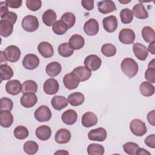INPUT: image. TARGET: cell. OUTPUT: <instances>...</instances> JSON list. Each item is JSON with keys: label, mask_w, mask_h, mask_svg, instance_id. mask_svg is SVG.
Returning <instances> with one entry per match:
<instances>
[{"label": "cell", "mask_w": 155, "mask_h": 155, "mask_svg": "<svg viewBox=\"0 0 155 155\" xmlns=\"http://www.w3.org/2000/svg\"><path fill=\"white\" fill-rule=\"evenodd\" d=\"M68 30V28L67 25L61 19L57 21L52 27L53 31L58 35H62L65 34Z\"/></svg>", "instance_id": "74e56055"}, {"label": "cell", "mask_w": 155, "mask_h": 155, "mask_svg": "<svg viewBox=\"0 0 155 155\" xmlns=\"http://www.w3.org/2000/svg\"><path fill=\"white\" fill-rule=\"evenodd\" d=\"M155 110H153L152 111H151L150 112H149L147 114V119L148 121L149 122V124H150L152 126H154L155 125Z\"/></svg>", "instance_id": "f5cc1de1"}, {"label": "cell", "mask_w": 155, "mask_h": 155, "mask_svg": "<svg viewBox=\"0 0 155 155\" xmlns=\"http://www.w3.org/2000/svg\"><path fill=\"white\" fill-rule=\"evenodd\" d=\"M1 82L3 80L7 81L10 79L13 76V71L12 68L7 64H1L0 65Z\"/></svg>", "instance_id": "d6a6232c"}, {"label": "cell", "mask_w": 155, "mask_h": 155, "mask_svg": "<svg viewBox=\"0 0 155 155\" xmlns=\"http://www.w3.org/2000/svg\"><path fill=\"white\" fill-rule=\"evenodd\" d=\"M59 85L56 79L49 78L47 79L43 85L44 91L48 95H53L58 93Z\"/></svg>", "instance_id": "8fae6325"}, {"label": "cell", "mask_w": 155, "mask_h": 155, "mask_svg": "<svg viewBox=\"0 0 155 155\" xmlns=\"http://www.w3.org/2000/svg\"><path fill=\"white\" fill-rule=\"evenodd\" d=\"M148 51L150 52V53H151L152 54H155V41L152 42L149 44Z\"/></svg>", "instance_id": "11a10c76"}, {"label": "cell", "mask_w": 155, "mask_h": 155, "mask_svg": "<svg viewBox=\"0 0 155 155\" xmlns=\"http://www.w3.org/2000/svg\"><path fill=\"white\" fill-rule=\"evenodd\" d=\"M58 51L60 56L64 58H68L73 54L74 50L70 47L68 43L64 42L58 46Z\"/></svg>", "instance_id": "d590c367"}, {"label": "cell", "mask_w": 155, "mask_h": 155, "mask_svg": "<svg viewBox=\"0 0 155 155\" xmlns=\"http://www.w3.org/2000/svg\"><path fill=\"white\" fill-rule=\"evenodd\" d=\"M133 51L135 56L140 61H145L148 55V48L140 43H135L133 46Z\"/></svg>", "instance_id": "e0dca14e"}, {"label": "cell", "mask_w": 155, "mask_h": 155, "mask_svg": "<svg viewBox=\"0 0 155 155\" xmlns=\"http://www.w3.org/2000/svg\"><path fill=\"white\" fill-rule=\"evenodd\" d=\"M142 36L146 42L151 43L155 41V32L150 26H145L142 28Z\"/></svg>", "instance_id": "836d02e7"}, {"label": "cell", "mask_w": 155, "mask_h": 155, "mask_svg": "<svg viewBox=\"0 0 155 155\" xmlns=\"http://www.w3.org/2000/svg\"><path fill=\"white\" fill-rule=\"evenodd\" d=\"M25 3L27 8L33 12L38 10L42 6V1L40 0H27Z\"/></svg>", "instance_id": "bcb514c9"}, {"label": "cell", "mask_w": 155, "mask_h": 155, "mask_svg": "<svg viewBox=\"0 0 155 155\" xmlns=\"http://www.w3.org/2000/svg\"><path fill=\"white\" fill-rule=\"evenodd\" d=\"M61 20L67 25L69 29L74 25L76 22V17L73 13L66 12L61 16Z\"/></svg>", "instance_id": "7bdbcfd3"}, {"label": "cell", "mask_w": 155, "mask_h": 155, "mask_svg": "<svg viewBox=\"0 0 155 155\" xmlns=\"http://www.w3.org/2000/svg\"><path fill=\"white\" fill-rule=\"evenodd\" d=\"M99 25L97 20L91 18L85 22L84 25L85 33L90 36H95L99 32Z\"/></svg>", "instance_id": "7c38bea8"}, {"label": "cell", "mask_w": 155, "mask_h": 155, "mask_svg": "<svg viewBox=\"0 0 155 155\" xmlns=\"http://www.w3.org/2000/svg\"><path fill=\"white\" fill-rule=\"evenodd\" d=\"M67 100L71 106L78 107L84 103L85 96L82 93L74 92L69 94Z\"/></svg>", "instance_id": "4dcf8cb0"}, {"label": "cell", "mask_w": 155, "mask_h": 155, "mask_svg": "<svg viewBox=\"0 0 155 155\" xmlns=\"http://www.w3.org/2000/svg\"><path fill=\"white\" fill-rule=\"evenodd\" d=\"M21 25L25 31L28 32H33L38 28L39 24L36 16L27 15L22 19Z\"/></svg>", "instance_id": "7a4b0ae2"}, {"label": "cell", "mask_w": 155, "mask_h": 155, "mask_svg": "<svg viewBox=\"0 0 155 155\" xmlns=\"http://www.w3.org/2000/svg\"><path fill=\"white\" fill-rule=\"evenodd\" d=\"M13 134L16 139L19 140H23L28 137L29 132L28 129L25 127L19 125L15 128Z\"/></svg>", "instance_id": "60d3db41"}, {"label": "cell", "mask_w": 155, "mask_h": 155, "mask_svg": "<svg viewBox=\"0 0 155 155\" xmlns=\"http://www.w3.org/2000/svg\"><path fill=\"white\" fill-rule=\"evenodd\" d=\"M38 91V84L33 80H27L22 84V93H36Z\"/></svg>", "instance_id": "e575fe53"}, {"label": "cell", "mask_w": 155, "mask_h": 155, "mask_svg": "<svg viewBox=\"0 0 155 155\" xmlns=\"http://www.w3.org/2000/svg\"><path fill=\"white\" fill-rule=\"evenodd\" d=\"M82 6L87 10H92L94 8V1L93 0H82L81 1Z\"/></svg>", "instance_id": "816d5d0a"}, {"label": "cell", "mask_w": 155, "mask_h": 155, "mask_svg": "<svg viewBox=\"0 0 155 155\" xmlns=\"http://www.w3.org/2000/svg\"><path fill=\"white\" fill-rule=\"evenodd\" d=\"M132 12L134 16L139 19H145L148 18V13L142 3H138L134 5Z\"/></svg>", "instance_id": "f546056e"}, {"label": "cell", "mask_w": 155, "mask_h": 155, "mask_svg": "<svg viewBox=\"0 0 155 155\" xmlns=\"http://www.w3.org/2000/svg\"><path fill=\"white\" fill-rule=\"evenodd\" d=\"M35 134L38 139L43 141L47 140L51 137V130L47 125H41L36 129Z\"/></svg>", "instance_id": "603a6c76"}, {"label": "cell", "mask_w": 155, "mask_h": 155, "mask_svg": "<svg viewBox=\"0 0 155 155\" xmlns=\"http://www.w3.org/2000/svg\"><path fill=\"white\" fill-rule=\"evenodd\" d=\"M39 59L35 54H26L22 60V65L27 70H34L39 65Z\"/></svg>", "instance_id": "ba28073f"}, {"label": "cell", "mask_w": 155, "mask_h": 155, "mask_svg": "<svg viewBox=\"0 0 155 155\" xmlns=\"http://www.w3.org/2000/svg\"><path fill=\"white\" fill-rule=\"evenodd\" d=\"M97 8L100 13L107 14L116 10V6L113 1L105 0L99 1L97 3Z\"/></svg>", "instance_id": "d6986e66"}, {"label": "cell", "mask_w": 155, "mask_h": 155, "mask_svg": "<svg viewBox=\"0 0 155 155\" xmlns=\"http://www.w3.org/2000/svg\"><path fill=\"white\" fill-rule=\"evenodd\" d=\"M6 92L11 95L16 96L22 91V85L17 79L10 80L5 84Z\"/></svg>", "instance_id": "9a60e30c"}, {"label": "cell", "mask_w": 155, "mask_h": 155, "mask_svg": "<svg viewBox=\"0 0 155 155\" xmlns=\"http://www.w3.org/2000/svg\"><path fill=\"white\" fill-rule=\"evenodd\" d=\"M144 142L147 147L151 148H155V134H152L148 136L145 139Z\"/></svg>", "instance_id": "681fc988"}, {"label": "cell", "mask_w": 155, "mask_h": 155, "mask_svg": "<svg viewBox=\"0 0 155 155\" xmlns=\"http://www.w3.org/2000/svg\"><path fill=\"white\" fill-rule=\"evenodd\" d=\"M105 152L104 147L98 143H90L87 147V153L89 155H103Z\"/></svg>", "instance_id": "f35d334b"}, {"label": "cell", "mask_w": 155, "mask_h": 155, "mask_svg": "<svg viewBox=\"0 0 155 155\" xmlns=\"http://www.w3.org/2000/svg\"><path fill=\"white\" fill-rule=\"evenodd\" d=\"M6 4L8 7L12 8H19L22 3V1H17V0H7L5 1Z\"/></svg>", "instance_id": "f907efd6"}, {"label": "cell", "mask_w": 155, "mask_h": 155, "mask_svg": "<svg viewBox=\"0 0 155 155\" xmlns=\"http://www.w3.org/2000/svg\"><path fill=\"white\" fill-rule=\"evenodd\" d=\"M102 24L104 30L108 33L115 31L118 25L117 18L114 15H110L104 18L102 20Z\"/></svg>", "instance_id": "5bb4252c"}, {"label": "cell", "mask_w": 155, "mask_h": 155, "mask_svg": "<svg viewBox=\"0 0 155 155\" xmlns=\"http://www.w3.org/2000/svg\"><path fill=\"white\" fill-rule=\"evenodd\" d=\"M71 135L70 131L66 128H61L58 130L54 136L55 141L59 144L68 143L71 139Z\"/></svg>", "instance_id": "ac0fdd59"}, {"label": "cell", "mask_w": 155, "mask_h": 155, "mask_svg": "<svg viewBox=\"0 0 155 155\" xmlns=\"http://www.w3.org/2000/svg\"><path fill=\"white\" fill-rule=\"evenodd\" d=\"M1 19H6V20L9 21L14 25L17 21L18 16H17L16 13H15V12H8L7 13L1 16Z\"/></svg>", "instance_id": "7dc6e473"}, {"label": "cell", "mask_w": 155, "mask_h": 155, "mask_svg": "<svg viewBox=\"0 0 155 155\" xmlns=\"http://www.w3.org/2000/svg\"><path fill=\"white\" fill-rule=\"evenodd\" d=\"M139 148V145L133 142H127L123 145V148L125 153L130 155L136 154L137 150Z\"/></svg>", "instance_id": "ee69618b"}, {"label": "cell", "mask_w": 155, "mask_h": 155, "mask_svg": "<svg viewBox=\"0 0 155 155\" xmlns=\"http://www.w3.org/2000/svg\"><path fill=\"white\" fill-rule=\"evenodd\" d=\"M107 137V133L105 128L99 127L90 130L88 133V137L90 140L103 142Z\"/></svg>", "instance_id": "9c48e42d"}, {"label": "cell", "mask_w": 155, "mask_h": 155, "mask_svg": "<svg viewBox=\"0 0 155 155\" xmlns=\"http://www.w3.org/2000/svg\"><path fill=\"white\" fill-rule=\"evenodd\" d=\"M101 52L106 57H112L116 53V48L112 44H104L101 47Z\"/></svg>", "instance_id": "b9f144b4"}, {"label": "cell", "mask_w": 155, "mask_h": 155, "mask_svg": "<svg viewBox=\"0 0 155 155\" xmlns=\"http://www.w3.org/2000/svg\"><path fill=\"white\" fill-rule=\"evenodd\" d=\"M119 40L124 44H131L134 42L136 38L134 31L130 28H123L119 33Z\"/></svg>", "instance_id": "8992f818"}, {"label": "cell", "mask_w": 155, "mask_h": 155, "mask_svg": "<svg viewBox=\"0 0 155 155\" xmlns=\"http://www.w3.org/2000/svg\"><path fill=\"white\" fill-rule=\"evenodd\" d=\"M38 50L41 55L44 58H51L54 54L52 45L46 41H42L39 44L38 46Z\"/></svg>", "instance_id": "2e32d148"}, {"label": "cell", "mask_w": 155, "mask_h": 155, "mask_svg": "<svg viewBox=\"0 0 155 155\" xmlns=\"http://www.w3.org/2000/svg\"><path fill=\"white\" fill-rule=\"evenodd\" d=\"M1 110H8L12 111L13 107V103L12 99L8 97H2L0 99Z\"/></svg>", "instance_id": "f6af8a7d"}, {"label": "cell", "mask_w": 155, "mask_h": 155, "mask_svg": "<svg viewBox=\"0 0 155 155\" xmlns=\"http://www.w3.org/2000/svg\"><path fill=\"white\" fill-rule=\"evenodd\" d=\"M82 125L86 128H90L96 125L97 123V117L93 112L85 113L82 116Z\"/></svg>", "instance_id": "ffe728a7"}, {"label": "cell", "mask_w": 155, "mask_h": 155, "mask_svg": "<svg viewBox=\"0 0 155 155\" xmlns=\"http://www.w3.org/2000/svg\"><path fill=\"white\" fill-rule=\"evenodd\" d=\"M55 154H69L68 153V152H67V151H62V150H61L60 151H56L55 153H54Z\"/></svg>", "instance_id": "680465c9"}, {"label": "cell", "mask_w": 155, "mask_h": 155, "mask_svg": "<svg viewBox=\"0 0 155 155\" xmlns=\"http://www.w3.org/2000/svg\"><path fill=\"white\" fill-rule=\"evenodd\" d=\"M61 119L65 124L71 125L74 124L77 121L78 114L74 110L69 109L62 113Z\"/></svg>", "instance_id": "44dd1931"}, {"label": "cell", "mask_w": 155, "mask_h": 155, "mask_svg": "<svg viewBox=\"0 0 155 155\" xmlns=\"http://www.w3.org/2000/svg\"><path fill=\"white\" fill-rule=\"evenodd\" d=\"M120 18L123 24H128L132 22L133 19V14L131 10L128 8H123L120 12Z\"/></svg>", "instance_id": "ab89813d"}, {"label": "cell", "mask_w": 155, "mask_h": 155, "mask_svg": "<svg viewBox=\"0 0 155 155\" xmlns=\"http://www.w3.org/2000/svg\"><path fill=\"white\" fill-rule=\"evenodd\" d=\"M79 79L78 77L73 73L66 74L63 78V83L64 86L68 90H71L76 88L79 84Z\"/></svg>", "instance_id": "30bf717a"}, {"label": "cell", "mask_w": 155, "mask_h": 155, "mask_svg": "<svg viewBox=\"0 0 155 155\" xmlns=\"http://www.w3.org/2000/svg\"><path fill=\"white\" fill-rule=\"evenodd\" d=\"M62 66L60 63L56 61H53L47 65L45 67L46 73L50 77L54 78L61 72Z\"/></svg>", "instance_id": "83f0119b"}, {"label": "cell", "mask_w": 155, "mask_h": 155, "mask_svg": "<svg viewBox=\"0 0 155 155\" xmlns=\"http://www.w3.org/2000/svg\"><path fill=\"white\" fill-rule=\"evenodd\" d=\"M35 119L40 122H47L50 120L52 114L50 109L46 105H41L35 111Z\"/></svg>", "instance_id": "5b68a950"}, {"label": "cell", "mask_w": 155, "mask_h": 155, "mask_svg": "<svg viewBox=\"0 0 155 155\" xmlns=\"http://www.w3.org/2000/svg\"><path fill=\"white\" fill-rule=\"evenodd\" d=\"M148 68H155V65H154V59H152L148 64Z\"/></svg>", "instance_id": "6f0895ef"}, {"label": "cell", "mask_w": 155, "mask_h": 155, "mask_svg": "<svg viewBox=\"0 0 155 155\" xmlns=\"http://www.w3.org/2000/svg\"><path fill=\"white\" fill-rule=\"evenodd\" d=\"M13 122V116L10 111H0V124L4 128L10 127Z\"/></svg>", "instance_id": "cb8c5ba5"}, {"label": "cell", "mask_w": 155, "mask_h": 155, "mask_svg": "<svg viewBox=\"0 0 155 155\" xmlns=\"http://www.w3.org/2000/svg\"><path fill=\"white\" fill-rule=\"evenodd\" d=\"M57 15L54 11L51 9L47 10L42 16V19L44 24L48 27L53 26L56 22Z\"/></svg>", "instance_id": "f1b7e54d"}, {"label": "cell", "mask_w": 155, "mask_h": 155, "mask_svg": "<svg viewBox=\"0 0 155 155\" xmlns=\"http://www.w3.org/2000/svg\"><path fill=\"white\" fill-rule=\"evenodd\" d=\"M38 144L33 140H28L26 142L23 146V150L24 152L30 155L36 154L38 152Z\"/></svg>", "instance_id": "8d00e7d4"}, {"label": "cell", "mask_w": 155, "mask_h": 155, "mask_svg": "<svg viewBox=\"0 0 155 155\" xmlns=\"http://www.w3.org/2000/svg\"><path fill=\"white\" fill-rule=\"evenodd\" d=\"M136 154H148L151 155V153L148 151L146 149H144L143 148H139L137 150Z\"/></svg>", "instance_id": "9f6ffc18"}, {"label": "cell", "mask_w": 155, "mask_h": 155, "mask_svg": "<svg viewBox=\"0 0 155 155\" xmlns=\"http://www.w3.org/2000/svg\"><path fill=\"white\" fill-rule=\"evenodd\" d=\"M51 104L53 108L56 110H61L67 107L68 100L62 96H54L51 100Z\"/></svg>", "instance_id": "4316f807"}, {"label": "cell", "mask_w": 155, "mask_h": 155, "mask_svg": "<svg viewBox=\"0 0 155 155\" xmlns=\"http://www.w3.org/2000/svg\"><path fill=\"white\" fill-rule=\"evenodd\" d=\"M145 78L150 83H155V68H148L145 73Z\"/></svg>", "instance_id": "c3c4849f"}, {"label": "cell", "mask_w": 155, "mask_h": 155, "mask_svg": "<svg viewBox=\"0 0 155 155\" xmlns=\"http://www.w3.org/2000/svg\"><path fill=\"white\" fill-rule=\"evenodd\" d=\"M38 102L37 96L35 93H23L21 97V104L25 108H31L34 107Z\"/></svg>", "instance_id": "4fadbf2b"}, {"label": "cell", "mask_w": 155, "mask_h": 155, "mask_svg": "<svg viewBox=\"0 0 155 155\" xmlns=\"http://www.w3.org/2000/svg\"><path fill=\"white\" fill-rule=\"evenodd\" d=\"M13 30V24L8 20L1 19L0 21V35L1 36L7 38L12 35Z\"/></svg>", "instance_id": "484cf974"}, {"label": "cell", "mask_w": 155, "mask_h": 155, "mask_svg": "<svg viewBox=\"0 0 155 155\" xmlns=\"http://www.w3.org/2000/svg\"><path fill=\"white\" fill-rule=\"evenodd\" d=\"M79 78L80 82H84L90 79L91 76V71L85 66L76 67L72 71Z\"/></svg>", "instance_id": "7402d4cb"}, {"label": "cell", "mask_w": 155, "mask_h": 155, "mask_svg": "<svg viewBox=\"0 0 155 155\" xmlns=\"http://www.w3.org/2000/svg\"><path fill=\"white\" fill-rule=\"evenodd\" d=\"M84 65L91 71H96L101 65L102 61L101 58L96 54H90L87 56L84 62Z\"/></svg>", "instance_id": "52a82bcc"}, {"label": "cell", "mask_w": 155, "mask_h": 155, "mask_svg": "<svg viewBox=\"0 0 155 155\" xmlns=\"http://www.w3.org/2000/svg\"><path fill=\"white\" fill-rule=\"evenodd\" d=\"M21 50L16 45H9L3 51L5 59L10 62H17L21 57Z\"/></svg>", "instance_id": "277c9868"}, {"label": "cell", "mask_w": 155, "mask_h": 155, "mask_svg": "<svg viewBox=\"0 0 155 155\" xmlns=\"http://www.w3.org/2000/svg\"><path fill=\"white\" fill-rule=\"evenodd\" d=\"M120 67L122 72L128 78H132L135 76L139 70L137 63L132 58H126L121 62Z\"/></svg>", "instance_id": "6da1fadb"}, {"label": "cell", "mask_w": 155, "mask_h": 155, "mask_svg": "<svg viewBox=\"0 0 155 155\" xmlns=\"http://www.w3.org/2000/svg\"><path fill=\"white\" fill-rule=\"evenodd\" d=\"M139 90L143 96L150 97L154 93V86L149 82H143L139 86Z\"/></svg>", "instance_id": "1f68e13d"}, {"label": "cell", "mask_w": 155, "mask_h": 155, "mask_svg": "<svg viewBox=\"0 0 155 155\" xmlns=\"http://www.w3.org/2000/svg\"><path fill=\"white\" fill-rule=\"evenodd\" d=\"M0 12H1V16L3 15L4 14L7 13L8 12V5L6 4L5 1H1L0 2Z\"/></svg>", "instance_id": "db71d44e"}, {"label": "cell", "mask_w": 155, "mask_h": 155, "mask_svg": "<svg viewBox=\"0 0 155 155\" xmlns=\"http://www.w3.org/2000/svg\"><path fill=\"white\" fill-rule=\"evenodd\" d=\"M130 129L133 134L138 137L143 136L147 131L145 124L139 119H134L130 122Z\"/></svg>", "instance_id": "3957f363"}, {"label": "cell", "mask_w": 155, "mask_h": 155, "mask_svg": "<svg viewBox=\"0 0 155 155\" xmlns=\"http://www.w3.org/2000/svg\"><path fill=\"white\" fill-rule=\"evenodd\" d=\"M68 44L73 50H80L84 46L85 40L82 36L75 34L71 36L69 39Z\"/></svg>", "instance_id": "d4e9b609"}]
</instances>
